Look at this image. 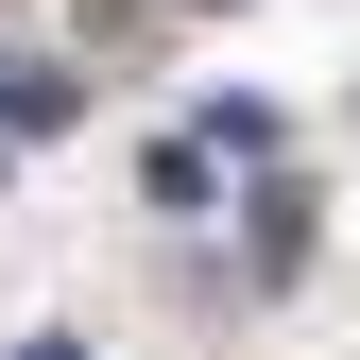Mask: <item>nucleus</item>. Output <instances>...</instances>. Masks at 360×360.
<instances>
[{"mask_svg": "<svg viewBox=\"0 0 360 360\" xmlns=\"http://www.w3.org/2000/svg\"><path fill=\"white\" fill-rule=\"evenodd\" d=\"M206 189H223L206 138H155V155H138V206H155V223H206Z\"/></svg>", "mask_w": 360, "mask_h": 360, "instance_id": "obj_1", "label": "nucleus"}, {"mask_svg": "<svg viewBox=\"0 0 360 360\" xmlns=\"http://www.w3.org/2000/svg\"><path fill=\"white\" fill-rule=\"evenodd\" d=\"M0 120H34V138H69V120H86V69H34V52H0Z\"/></svg>", "mask_w": 360, "mask_h": 360, "instance_id": "obj_2", "label": "nucleus"}, {"mask_svg": "<svg viewBox=\"0 0 360 360\" xmlns=\"http://www.w3.org/2000/svg\"><path fill=\"white\" fill-rule=\"evenodd\" d=\"M18 360H86V343H52V326H34V343H18Z\"/></svg>", "mask_w": 360, "mask_h": 360, "instance_id": "obj_3", "label": "nucleus"}]
</instances>
